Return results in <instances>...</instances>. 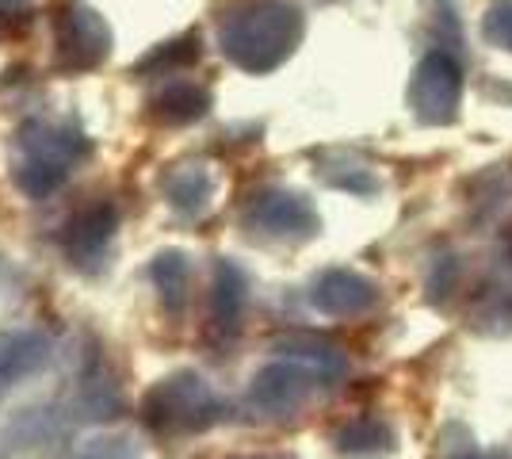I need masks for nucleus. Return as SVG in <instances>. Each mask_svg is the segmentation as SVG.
I'll use <instances>...</instances> for the list:
<instances>
[{"instance_id": "nucleus-6", "label": "nucleus", "mask_w": 512, "mask_h": 459, "mask_svg": "<svg viewBox=\"0 0 512 459\" xmlns=\"http://www.w3.org/2000/svg\"><path fill=\"white\" fill-rule=\"evenodd\" d=\"M325 383H329V375L318 372L314 364H306L299 356H287V360L264 364L253 375L249 402H253L256 410H264V414L272 417H291L299 414V410H306L318 398V391Z\"/></svg>"}, {"instance_id": "nucleus-16", "label": "nucleus", "mask_w": 512, "mask_h": 459, "mask_svg": "<svg viewBox=\"0 0 512 459\" xmlns=\"http://www.w3.org/2000/svg\"><path fill=\"white\" fill-rule=\"evenodd\" d=\"M199 35H184V39H172V43H161L150 58L138 66V73H176V69H188L199 62Z\"/></svg>"}, {"instance_id": "nucleus-5", "label": "nucleus", "mask_w": 512, "mask_h": 459, "mask_svg": "<svg viewBox=\"0 0 512 459\" xmlns=\"http://www.w3.org/2000/svg\"><path fill=\"white\" fill-rule=\"evenodd\" d=\"M463 108V66L448 50H428L409 81V111L425 127H448Z\"/></svg>"}, {"instance_id": "nucleus-22", "label": "nucleus", "mask_w": 512, "mask_h": 459, "mask_svg": "<svg viewBox=\"0 0 512 459\" xmlns=\"http://www.w3.org/2000/svg\"><path fill=\"white\" fill-rule=\"evenodd\" d=\"M81 459H107L104 452H92V456H81Z\"/></svg>"}, {"instance_id": "nucleus-12", "label": "nucleus", "mask_w": 512, "mask_h": 459, "mask_svg": "<svg viewBox=\"0 0 512 459\" xmlns=\"http://www.w3.org/2000/svg\"><path fill=\"white\" fill-rule=\"evenodd\" d=\"M211 111V92L195 81H169L146 100V115L157 127H188Z\"/></svg>"}, {"instance_id": "nucleus-13", "label": "nucleus", "mask_w": 512, "mask_h": 459, "mask_svg": "<svg viewBox=\"0 0 512 459\" xmlns=\"http://www.w3.org/2000/svg\"><path fill=\"white\" fill-rule=\"evenodd\" d=\"M150 280L157 287L161 310L169 318H184V310L192 303V261L180 249H161L150 264Z\"/></svg>"}, {"instance_id": "nucleus-4", "label": "nucleus", "mask_w": 512, "mask_h": 459, "mask_svg": "<svg viewBox=\"0 0 512 459\" xmlns=\"http://www.w3.org/2000/svg\"><path fill=\"white\" fill-rule=\"evenodd\" d=\"M54 50L69 73H92L111 58V27L85 0L54 4Z\"/></svg>"}, {"instance_id": "nucleus-20", "label": "nucleus", "mask_w": 512, "mask_h": 459, "mask_svg": "<svg viewBox=\"0 0 512 459\" xmlns=\"http://www.w3.org/2000/svg\"><path fill=\"white\" fill-rule=\"evenodd\" d=\"M459 459H501V456H490V452H463Z\"/></svg>"}, {"instance_id": "nucleus-2", "label": "nucleus", "mask_w": 512, "mask_h": 459, "mask_svg": "<svg viewBox=\"0 0 512 459\" xmlns=\"http://www.w3.org/2000/svg\"><path fill=\"white\" fill-rule=\"evenodd\" d=\"M92 153V142L69 119H27L16 131L12 180L27 199H46Z\"/></svg>"}, {"instance_id": "nucleus-21", "label": "nucleus", "mask_w": 512, "mask_h": 459, "mask_svg": "<svg viewBox=\"0 0 512 459\" xmlns=\"http://www.w3.org/2000/svg\"><path fill=\"white\" fill-rule=\"evenodd\" d=\"M226 459H287V456H268V452H256V456H226Z\"/></svg>"}, {"instance_id": "nucleus-15", "label": "nucleus", "mask_w": 512, "mask_h": 459, "mask_svg": "<svg viewBox=\"0 0 512 459\" xmlns=\"http://www.w3.org/2000/svg\"><path fill=\"white\" fill-rule=\"evenodd\" d=\"M333 444L341 456H367V452H383L394 444V433L390 425L379 421V417H352L344 421L341 429L333 433Z\"/></svg>"}, {"instance_id": "nucleus-19", "label": "nucleus", "mask_w": 512, "mask_h": 459, "mask_svg": "<svg viewBox=\"0 0 512 459\" xmlns=\"http://www.w3.org/2000/svg\"><path fill=\"white\" fill-rule=\"evenodd\" d=\"M27 4H31V0H0V20H12V16L27 12Z\"/></svg>"}, {"instance_id": "nucleus-9", "label": "nucleus", "mask_w": 512, "mask_h": 459, "mask_svg": "<svg viewBox=\"0 0 512 459\" xmlns=\"http://www.w3.org/2000/svg\"><path fill=\"white\" fill-rule=\"evenodd\" d=\"M383 299L379 284L352 268H329L310 287V303L325 318H363Z\"/></svg>"}, {"instance_id": "nucleus-8", "label": "nucleus", "mask_w": 512, "mask_h": 459, "mask_svg": "<svg viewBox=\"0 0 512 459\" xmlns=\"http://www.w3.org/2000/svg\"><path fill=\"white\" fill-rule=\"evenodd\" d=\"M245 226L264 234V238L283 241H306L321 230L318 207L302 192H287V188H268L249 203L245 211Z\"/></svg>"}, {"instance_id": "nucleus-17", "label": "nucleus", "mask_w": 512, "mask_h": 459, "mask_svg": "<svg viewBox=\"0 0 512 459\" xmlns=\"http://www.w3.org/2000/svg\"><path fill=\"white\" fill-rule=\"evenodd\" d=\"M482 39L512 54V0H490L482 12Z\"/></svg>"}, {"instance_id": "nucleus-10", "label": "nucleus", "mask_w": 512, "mask_h": 459, "mask_svg": "<svg viewBox=\"0 0 512 459\" xmlns=\"http://www.w3.org/2000/svg\"><path fill=\"white\" fill-rule=\"evenodd\" d=\"M245 303H249V280L230 257L214 261L211 299H207V329L214 341H234L241 318H245Z\"/></svg>"}, {"instance_id": "nucleus-14", "label": "nucleus", "mask_w": 512, "mask_h": 459, "mask_svg": "<svg viewBox=\"0 0 512 459\" xmlns=\"http://www.w3.org/2000/svg\"><path fill=\"white\" fill-rule=\"evenodd\" d=\"M161 192L180 215H199L214 196V176L203 161H184L161 176Z\"/></svg>"}, {"instance_id": "nucleus-18", "label": "nucleus", "mask_w": 512, "mask_h": 459, "mask_svg": "<svg viewBox=\"0 0 512 459\" xmlns=\"http://www.w3.org/2000/svg\"><path fill=\"white\" fill-rule=\"evenodd\" d=\"M321 180H329L333 188H344V192H356V196H371L379 192V176L363 165H348V173H337V169H321Z\"/></svg>"}, {"instance_id": "nucleus-7", "label": "nucleus", "mask_w": 512, "mask_h": 459, "mask_svg": "<svg viewBox=\"0 0 512 459\" xmlns=\"http://www.w3.org/2000/svg\"><path fill=\"white\" fill-rule=\"evenodd\" d=\"M115 230H119V207L111 199H92L85 207H77L58 234L65 261L81 272H100Z\"/></svg>"}, {"instance_id": "nucleus-1", "label": "nucleus", "mask_w": 512, "mask_h": 459, "mask_svg": "<svg viewBox=\"0 0 512 459\" xmlns=\"http://www.w3.org/2000/svg\"><path fill=\"white\" fill-rule=\"evenodd\" d=\"M302 8L295 0H237L218 20V50L241 73H276L302 43Z\"/></svg>"}, {"instance_id": "nucleus-3", "label": "nucleus", "mask_w": 512, "mask_h": 459, "mask_svg": "<svg viewBox=\"0 0 512 459\" xmlns=\"http://www.w3.org/2000/svg\"><path fill=\"white\" fill-rule=\"evenodd\" d=\"M138 414L153 437L180 440L214 429L226 417V402L199 372H172L142 394Z\"/></svg>"}, {"instance_id": "nucleus-11", "label": "nucleus", "mask_w": 512, "mask_h": 459, "mask_svg": "<svg viewBox=\"0 0 512 459\" xmlns=\"http://www.w3.org/2000/svg\"><path fill=\"white\" fill-rule=\"evenodd\" d=\"M50 364V337L39 329L0 333V398Z\"/></svg>"}]
</instances>
